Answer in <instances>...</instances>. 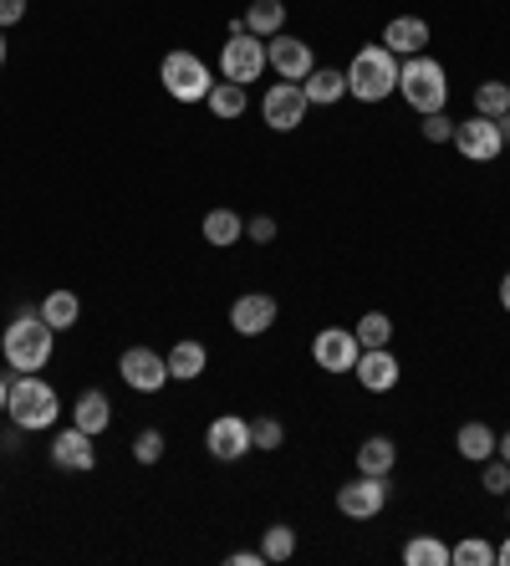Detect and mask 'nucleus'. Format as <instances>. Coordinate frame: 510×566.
<instances>
[{
    "mask_svg": "<svg viewBox=\"0 0 510 566\" xmlns=\"http://www.w3.org/2000/svg\"><path fill=\"white\" fill-rule=\"evenodd\" d=\"M342 72H347V97H357V103H383V97L398 93V56L383 41L357 46Z\"/></svg>",
    "mask_w": 510,
    "mask_h": 566,
    "instance_id": "obj_1",
    "label": "nucleus"
},
{
    "mask_svg": "<svg viewBox=\"0 0 510 566\" xmlns=\"http://www.w3.org/2000/svg\"><path fill=\"white\" fill-rule=\"evenodd\" d=\"M0 347H6V363H11L15 373H41L46 363H52L56 332L41 322L37 306H21V312H15V322L6 327V337H0Z\"/></svg>",
    "mask_w": 510,
    "mask_h": 566,
    "instance_id": "obj_2",
    "label": "nucleus"
},
{
    "mask_svg": "<svg viewBox=\"0 0 510 566\" xmlns=\"http://www.w3.org/2000/svg\"><path fill=\"white\" fill-rule=\"evenodd\" d=\"M398 97H404L419 118H429V113H445L449 103V77H445V66L434 62L429 52L419 56H404L398 62Z\"/></svg>",
    "mask_w": 510,
    "mask_h": 566,
    "instance_id": "obj_3",
    "label": "nucleus"
},
{
    "mask_svg": "<svg viewBox=\"0 0 510 566\" xmlns=\"http://www.w3.org/2000/svg\"><path fill=\"white\" fill-rule=\"evenodd\" d=\"M6 413H11V423H21L27 434H41V429H52V423H56L62 398H56V388L41 378V373H21V378L11 382Z\"/></svg>",
    "mask_w": 510,
    "mask_h": 566,
    "instance_id": "obj_4",
    "label": "nucleus"
},
{
    "mask_svg": "<svg viewBox=\"0 0 510 566\" xmlns=\"http://www.w3.org/2000/svg\"><path fill=\"white\" fill-rule=\"evenodd\" d=\"M158 82H164V93H169L174 103H205L215 87V72L205 66V56L179 46V52H169L158 62Z\"/></svg>",
    "mask_w": 510,
    "mask_h": 566,
    "instance_id": "obj_5",
    "label": "nucleus"
},
{
    "mask_svg": "<svg viewBox=\"0 0 510 566\" xmlns=\"http://www.w3.org/2000/svg\"><path fill=\"white\" fill-rule=\"evenodd\" d=\"M266 66H271L281 82H306L316 66L312 41L291 36V31H275V36H266Z\"/></svg>",
    "mask_w": 510,
    "mask_h": 566,
    "instance_id": "obj_6",
    "label": "nucleus"
},
{
    "mask_svg": "<svg viewBox=\"0 0 510 566\" xmlns=\"http://www.w3.org/2000/svg\"><path fill=\"white\" fill-rule=\"evenodd\" d=\"M306 93H301V82H271L261 97V123L271 133H296L306 123Z\"/></svg>",
    "mask_w": 510,
    "mask_h": 566,
    "instance_id": "obj_7",
    "label": "nucleus"
},
{
    "mask_svg": "<svg viewBox=\"0 0 510 566\" xmlns=\"http://www.w3.org/2000/svg\"><path fill=\"white\" fill-rule=\"evenodd\" d=\"M266 72V41L250 36V31H240V36H230L220 46V77L225 82H240V87H250V82H261Z\"/></svg>",
    "mask_w": 510,
    "mask_h": 566,
    "instance_id": "obj_8",
    "label": "nucleus"
},
{
    "mask_svg": "<svg viewBox=\"0 0 510 566\" xmlns=\"http://www.w3.org/2000/svg\"><path fill=\"white\" fill-rule=\"evenodd\" d=\"M388 505V474H357L347 485H337V511L347 521H373Z\"/></svg>",
    "mask_w": 510,
    "mask_h": 566,
    "instance_id": "obj_9",
    "label": "nucleus"
},
{
    "mask_svg": "<svg viewBox=\"0 0 510 566\" xmlns=\"http://www.w3.org/2000/svg\"><path fill=\"white\" fill-rule=\"evenodd\" d=\"M118 378L128 382L133 394H164V388H169V363H164V353H154V347H128V353L118 357Z\"/></svg>",
    "mask_w": 510,
    "mask_h": 566,
    "instance_id": "obj_10",
    "label": "nucleus"
},
{
    "mask_svg": "<svg viewBox=\"0 0 510 566\" xmlns=\"http://www.w3.org/2000/svg\"><path fill=\"white\" fill-rule=\"evenodd\" d=\"M357 353H363V343H357L353 327H322L312 337V363L322 373H353Z\"/></svg>",
    "mask_w": 510,
    "mask_h": 566,
    "instance_id": "obj_11",
    "label": "nucleus"
},
{
    "mask_svg": "<svg viewBox=\"0 0 510 566\" xmlns=\"http://www.w3.org/2000/svg\"><path fill=\"white\" fill-rule=\"evenodd\" d=\"M449 144L470 158V164H496V158L506 154L496 118H480V113H470L465 123H455V138H449Z\"/></svg>",
    "mask_w": 510,
    "mask_h": 566,
    "instance_id": "obj_12",
    "label": "nucleus"
},
{
    "mask_svg": "<svg viewBox=\"0 0 510 566\" xmlns=\"http://www.w3.org/2000/svg\"><path fill=\"white\" fill-rule=\"evenodd\" d=\"M205 449H210L220 464L246 460L250 449H256V439H250V419H240V413H220V419L205 429Z\"/></svg>",
    "mask_w": 510,
    "mask_h": 566,
    "instance_id": "obj_13",
    "label": "nucleus"
},
{
    "mask_svg": "<svg viewBox=\"0 0 510 566\" xmlns=\"http://www.w3.org/2000/svg\"><path fill=\"white\" fill-rule=\"evenodd\" d=\"M353 378L363 382L367 394H393V388H398V378H404V363H398L388 347H363V353H357Z\"/></svg>",
    "mask_w": 510,
    "mask_h": 566,
    "instance_id": "obj_14",
    "label": "nucleus"
},
{
    "mask_svg": "<svg viewBox=\"0 0 510 566\" xmlns=\"http://www.w3.org/2000/svg\"><path fill=\"white\" fill-rule=\"evenodd\" d=\"M275 296H266V291H246V296H236V306H230V327L240 332V337H266V332L275 327Z\"/></svg>",
    "mask_w": 510,
    "mask_h": 566,
    "instance_id": "obj_15",
    "label": "nucleus"
},
{
    "mask_svg": "<svg viewBox=\"0 0 510 566\" xmlns=\"http://www.w3.org/2000/svg\"><path fill=\"white\" fill-rule=\"evenodd\" d=\"M52 464L66 474H92L97 470V449H92V434H82L77 423L52 434Z\"/></svg>",
    "mask_w": 510,
    "mask_h": 566,
    "instance_id": "obj_16",
    "label": "nucleus"
},
{
    "mask_svg": "<svg viewBox=\"0 0 510 566\" xmlns=\"http://www.w3.org/2000/svg\"><path fill=\"white\" fill-rule=\"evenodd\" d=\"M383 46H388L393 56L429 52V21H424V15H393L388 27H383Z\"/></svg>",
    "mask_w": 510,
    "mask_h": 566,
    "instance_id": "obj_17",
    "label": "nucleus"
},
{
    "mask_svg": "<svg viewBox=\"0 0 510 566\" xmlns=\"http://www.w3.org/2000/svg\"><path fill=\"white\" fill-rule=\"evenodd\" d=\"M72 423H77L82 434H107V423H113V398L103 394V388H87V394H77V403H72Z\"/></svg>",
    "mask_w": 510,
    "mask_h": 566,
    "instance_id": "obj_18",
    "label": "nucleus"
},
{
    "mask_svg": "<svg viewBox=\"0 0 510 566\" xmlns=\"http://www.w3.org/2000/svg\"><path fill=\"white\" fill-rule=\"evenodd\" d=\"M164 363H169V382H195L210 368V353H205V343L184 337V343H174L169 353H164Z\"/></svg>",
    "mask_w": 510,
    "mask_h": 566,
    "instance_id": "obj_19",
    "label": "nucleus"
},
{
    "mask_svg": "<svg viewBox=\"0 0 510 566\" xmlns=\"http://www.w3.org/2000/svg\"><path fill=\"white\" fill-rule=\"evenodd\" d=\"M301 93L312 107H337L347 97V72L342 66H312V77L301 82Z\"/></svg>",
    "mask_w": 510,
    "mask_h": 566,
    "instance_id": "obj_20",
    "label": "nucleus"
},
{
    "mask_svg": "<svg viewBox=\"0 0 510 566\" xmlns=\"http://www.w3.org/2000/svg\"><path fill=\"white\" fill-rule=\"evenodd\" d=\"M37 312H41V322H46L52 332H66V327H77L82 296H77V291H66V286H56L52 296H41V302H37Z\"/></svg>",
    "mask_w": 510,
    "mask_h": 566,
    "instance_id": "obj_21",
    "label": "nucleus"
},
{
    "mask_svg": "<svg viewBox=\"0 0 510 566\" xmlns=\"http://www.w3.org/2000/svg\"><path fill=\"white\" fill-rule=\"evenodd\" d=\"M496 429L490 423H480V419H470V423H459V434H455V449H459V460H470V464H485L490 454H496Z\"/></svg>",
    "mask_w": 510,
    "mask_h": 566,
    "instance_id": "obj_22",
    "label": "nucleus"
},
{
    "mask_svg": "<svg viewBox=\"0 0 510 566\" xmlns=\"http://www.w3.org/2000/svg\"><path fill=\"white\" fill-rule=\"evenodd\" d=\"M398 464V444L388 434H373L357 444V474H393Z\"/></svg>",
    "mask_w": 510,
    "mask_h": 566,
    "instance_id": "obj_23",
    "label": "nucleus"
},
{
    "mask_svg": "<svg viewBox=\"0 0 510 566\" xmlns=\"http://www.w3.org/2000/svg\"><path fill=\"white\" fill-rule=\"evenodd\" d=\"M205 107H210L215 118H225V123H236L240 113L250 107V87H240V82H215L210 87V97H205Z\"/></svg>",
    "mask_w": 510,
    "mask_h": 566,
    "instance_id": "obj_24",
    "label": "nucleus"
},
{
    "mask_svg": "<svg viewBox=\"0 0 510 566\" xmlns=\"http://www.w3.org/2000/svg\"><path fill=\"white\" fill-rule=\"evenodd\" d=\"M199 230H205V240H210L215 251H230V245H240V235H246V220H240L236 210H210Z\"/></svg>",
    "mask_w": 510,
    "mask_h": 566,
    "instance_id": "obj_25",
    "label": "nucleus"
},
{
    "mask_svg": "<svg viewBox=\"0 0 510 566\" xmlns=\"http://www.w3.org/2000/svg\"><path fill=\"white\" fill-rule=\"evenodd\" d=\"M246 31L250 36H275V31H287V0H250L246 11Z\"/></svg>",
    "mask_w": 510,
    "mask_h": 566,
    "instance_id": "obj_26",
    "label": "nucleus"
},
{
    "mask_svg": "<svg viewBox=\"0 0 510 566\" xmlns=\"http://www.w3.org/2000/svg\"><path fill=\"white\" fill-rule=\"evenodd\" d=\"M449 562L455 566H496V546L485 536H459L455 546H449Z\"/></svg>",
    "mask_w": 510,
    "mask_h": 566,
    "instance_id": "obj_27",
    "label": "nucleus"
},
{
    "mask_svg": "<svg viewBox=\"0 0 510 566\" xmlns=\"http://www.w3.org/2000/svg\"><path fill=\"white\" fill-rule=\"evenodd\" d=\"M475 113H480V118H510L506 82H480V87H475Z\"/></svg>",
    "mask_w": 510,
    "mask_h": 566,
    "instance_id": "obj_28",
    "label": "nucleus"
},
{
    "mask_svg": "<svg viewBox=\"0 0 510 566\" xmlns=\"http://www.w3.org/2000/svg\"><path fill=\"white\" fill-rule=\"evenodd\" d=\"M404 562L408 566H449V546L439 536H414L404 546Z\"/></svg>",
    "mask_w": 510,
    "mask_h": 566,
    "instance_id": "obj_29",
    "label": "nucleus"
},
{
    "mask_svg": "<svg viewBox=\"0 0 510 566\" xmlns=\"http://www.w3.org/2000/svg\"><path fill=\"white\" fill-rule=\"evenodd\" d=\"M261 556H266V562H291V556H296V531H291L287 521L266 526V536H261Z\"/></svg>",
    "mask_w": 510,
    "mask_h": 566,
    "instance_id": "obj_30",
    "label": "nucleus"
},
{
    "mask_svg": "<svg viewBox=\"0 0 510 566\" xmlns=\"http://www.w3.org/2000/svg\"><path fill=\"white\" fill-rule=\"evenodd\" d=\"M353 332H357V343L363 347H388L393 343V316L388 312H363Z\"/></svg>",
    "mask_w": 510,
    "mask_h": 566,
    "instance_id": "obj_31",
    "label": "nucleus"
},
{
    "mask_svg": "<svg viewBox=\"0 0 510 566\" xmlns=\"http://www.w3.org/2000/svg\"><path fill=\"white\" fill-rule=\"evenodd\" d=\"M250 439H256V449H261V454H271V449L287 444V429H281V419H256V423H250Z\"/></svg>",
    "mask_w": 510,
    "mask_h": 566,
    "instance_id": "obj_32",
    "label": "nucleus"
},
{
    "mask_svg": "<svg viewBox=\"0 0 510 566\" xmlns=\"http://www.w3.org/2000/svg\"><path fill=\"white\" fill-rule=\"evenodd\" d=\"M133 460L138 464L164 460V434H158V429H138V434H133Z\"/></svg>",
    "mask_w": 510,
    "mask_h": 566,
    "instance_id": "obj_33",
    "label": "nucleus"
},
{
    "mask_svg": "<svg viewBox=\"0 0 510 566\" xmlns=\"http://www.w3.org/2000/svg\"><path fill=\"white\" fill-rule=\"evenodd\" d=\"M480 485L490 490V495H500V490H510V464L490 454V460H485V470H480Z\"/></svg>",
    "mask_w": 510,
    "mask_h": 566,
    "instance_id": "obj_34",
    "label": "nucleus"
},
{
    "mask_svg": "<svg viewBox=\"0 0 510 566\" xmlns=\"http://www.w3.org/2000/svg\"><path fill=\"white\" fill-rule=\"evenodd\" d=\"M424 138H429V144H449V138H455V118L429 113V118H424Z\"/></svg>",
    "mask_w": 510,
    "mask_h": 566,
    "instance_id": "obj_35",
    "label": "nucleus"
},
{
    "mask_svg": "<svg viewBox=\"0 0 510 566\" xmlns=\"http://www.w3.org/2000/svg\"><path fill=\"white\" fill-rule=\"evenodd\" d=\"M246 235L256 240V245H271V240H275V220H271V214H250V220H246Z\"/></svg>",
    "mask_w": 510,
    "mask_h": 566,
    "instance_id": "obj_36",
    "label": "nucleus"
},
{
    "mask_svg": "<svg viewBox=\"0 0 510 566\" xmlns=\"http://www.w3.org/2000/svg\"><path fill=\"white\" fill-rule=\"evenodd\" d=\"M27 21V0H0V31H11Z\"/></svg>",
    "mask_w": 510,
    "mask_h": 566,
    "instance_id": "obj_37",
    "label": "nucleus"
},
{
    "mask_svg": "<svg viewBox=\"0 0 510 566\" xmlns=\"http://www.w3.org/2000/svg\"><path fill=\"white\" fill-rule=\"evenodd\" d=\"M266 556L261 552H230V566H261Z\"/></svg>",
    "mask_w": 510,
    "mask_h": 566,
    "instance_id": "obj_38",
    "label": "nucleus"
},
{
    "mask_svg": "<svg viewBox=\"0 0 510 566\" xmlns=\"http://www.w3.org/2000/svg\"><path fill=\"white\" fill-rule=\"evenodd\" d=\"M496 566H510V536L496 546Z\"/></svg>",
    "mask_w": 510,
    "mask_h": 566,
    "instance_id": "obj_39",
    "label": "nucleus"
},
{
    "mask_svg": "<svg viewBox=\"0 0 510 566\" xmlns=\"http://www.w3.org/2000/svg\"><path fill=\"white\" fill-rule=\"evenodd\" d=\"M500 306H506V312H510V271H506V276H500Z\"/></svg>",
    "mask_w": 510,
    "mask_h": 566,
    "instance_id": "obj_40",
    "label": "nucleus"
},
{
    "mask_svg": "<svg viewBox=\"0 0 510 566\" xmlns=\"http://www.w3.org/2000/svg\"><path fill=\"white\" fill-rule=\"evenodd\" d=\"M496 454H500V460H506V464H510V429H506V434H500V444H496Z\"/></svg>",
    "mask_w": 510,
    "mask_h": 566,
    "instance_id": "obj_41",
    "label": "nucleus"
},
{
    "mask_svg": "<svg viewBox=\"0 0 510 566\" xmlns=\"http://www.w3.org/2000/svg\"><path fill=\"white\" fill-rule=\"evenodd\" d=\"M496 128H500V144H510V118H496Z\"/></svg>",
    "mask_w": 510,
    "mask_h": 566,
    "instance_id": "obj_42",
    "label": "nucleus"
},
{
    "mask_svg": "<svg viewBox=\"0 0 510 566\" xmlns=\"http://www.w3.org/2000/svg\"><path fill=\"white\" fill-rule=\"evenodd\" d=\"M6 398H11V382L0 378V413H6Z\"/></svg>",
    "mask_w": 510,
    "mask_h": 566,
    "instance_id": "obj_43",
    "label": "nucleus"
},
{
    "mask_svg": "<svg viewBox=\"0 0 510 566\" xmlns=\"http://www.w3.org/2000/svg\"><path fill=\"white\" fill-rule=\"evenodd\" d=\"M6 52H11V46H6V31H0V66H6Z\"/></svg>",
    "mask_w": 510,
    "mask_h": 566,
    "instance_id": "obj_44",
    "label": "nucleus"
},
{
    "mask_svg": "<svg viewBox=\"0 0 510 566\" xmlns=\"http://www.w3.org/2000/svg\"><path fill=\"white\" fill-rule=\"evenodd\" d=\"M506 521H510V505H506Z\"/></svg>",
    "mask_w": 510,
    "mask_h": 566,
    "instance_id": "obj_45",
    "label": "nucleus"
}]
</instances>
